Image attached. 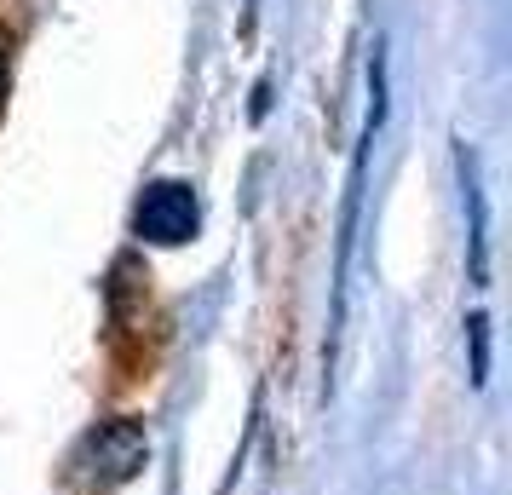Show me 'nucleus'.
<instances>
[{
    "label": "nucleus",
    "mask_w": 512,
    "mask_h": 495,
    "mask_svg": "<svg viewBox=\"0 0 512 495\" xmlns=\"http://www.w3.org/2000/svg\"><path fill=\"white\" fill-rule=\"evenodd\" d=\"M144 455H150V444H144V432L133 421H110L104 432H93V472H104L110 484H121V478H133V472L144 467Z\"/></svg>",
    "instance_id": "nucleus-2"
},
{
    "label": "nucleus",
    "mask_w": 512,
    "mask_h": 495,
    "mask_svg": "<svg viewBox=\"0 0 512 495\" xmlns=\"http://www.w3.org/2000/svg\"><path fill=\"white\" fill-rule=\"evenodd\" d=\"M202 225V202H196V185L190 179H156L144 185L139 208H133V231L150 248H185Z\"/></svg>",
    "instance_id": "nucleus-1"
},
{
    "label": "nucleus",
    "mask_w": 512,
    "mask_h": 495,
    "mask_svg": "<svg viewBox=\"0 0 512 495\" xmlns=\"http://www.w3.org/2000/svg\"><path fill=\"white\" fill-rule=\"evenodd\" d=\"M466 340H472V386H484L489 380V323H484V311L466 317Z\"/></svg>",
    "instance_id": "nucleus-4"
},
{
    "label": "nucleus",
    "mask_w": 512,
    "mask_h": 495,
    "mask_svg": "<svg viewBox=\"0 0 512 495\" xmlns=\"http://www.w3.org/2000/svg\"><path fill=\"white\" fill-rule=\"evenodd\" d=\"M461 190H466V213H472V283L484 288L489 277V213H484V190L472 173V156L461 150Z\"/></svg>",
    "instance_id": "nucleus-3"
}]
</instances>
